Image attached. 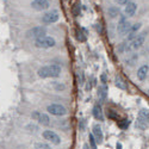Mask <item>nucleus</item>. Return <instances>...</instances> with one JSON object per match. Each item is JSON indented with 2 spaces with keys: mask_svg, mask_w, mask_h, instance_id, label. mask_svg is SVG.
Here are the masks:
<instances>
[{
  "mask_svg": "<svg viewBox=\"0 0 149 149\" xmlns=\"http://www.w3.org/2000/svg\"><path fill=\"white\" fill-rule=\"evenodd\" d=\"M62 73V68L60 65L57 63H52L48 66H43L37 70L38 77L42 79H47V78H58Z\"/></svg>",
  "mask_w": 149,
  "mask_h": 149,
  "instance_id": "1",
  "label": "nucleus"
},
{
  "mask_svg": "<svg viewBox=\"0 0 149 149\" xmlns=\"http://www.w3.org/2000/svg\"><path fill=\"white\" fill-rule=\"evenodd\" d=\"M55 45H56V41L54 37L50 36H44L38 40H35V47L40 49H49V48H54Z\"/></svg>",
  "mask_w": 149,
  "mask_h": 149,
  "instance_id": "2",
  "label": "nucleus"
},
{
  "mask_svg": "<svg viewBox=\"0 0 149 149\" xmlns=\"http://www.w3.org/2000/svg\"><path fill=\"white\" fill-rule=\"evenodd\" d=\"M146 32L136 36L132 41H130L129 44H125V52H130V50H137L140 49L143 44H144V40H146Z\"/></svg>",
  "mask_w": 149,
  "mask_h": 149,
  "instance_id": "3",
  "label": "nucleus"
},
{
  "mask_svg": "<svg viewBox=\"0 0 149 149\" xmlns=\"http://www.w3.org/2000/svg\"><path fill=\"white\" fill-rule=\"evenodd\" d=\"M47 36V28L45 26H35L30 30L26 31V37L28 38H33V40H38L41 37Z\"/></svg>",
  "mask_w": 149,
  "mask_h": 149,
  "instance_id": "4",
  "label": "nucleus"
},
{
  "mask_svg": "<svg viewBox=\"0 0 149 149\" xmlns=\"http://www.w3.org/2000/svg\"><path fill=\"white\" fill-rule=\"evenodd\" d=\"M148 120H149V113L148 110L143 109L140 111V113L137 116V120H136V127L140 130H146L148 128Z\"/></svg>",
  "mask_w": 149,
  "mask_h": 149,
  "instance_id": "5",
  "label": "nucleus"
},
{
  "mask_svg": "<svg viewBox=\"0 0 149 149\" xmlns=\"http://www.w3.org/2000/svg\"><path fill=\"white\" fill-rule=\"evenodd\" d=\"M42 136H43V139L45 141H48L49 143H52L54 146H60L61 142H62L61 137H60V136L54 130H44L42 132Z\"/></svg>",
  "mask_w": 149,
  "mask_h": 149,
  "instance_id": "6",
  "label": "nucleus"
},
{
  "mask_svg": "<svg viewBox=\"0 0 149 149\" xmlns=\"http://www.w3.org/2000/svg\"><path fill=\"white\" fill-rule=\"evenodd\" d=\"M47 111L49 113H52L53 116L56 117H62V116H66L67 115V109L61 105V104H50L47 106Z\"/></svg>",
  "mask_w": 149,
  "mask_h": 149,
  "instance_id": "7",
  "label": "nucleus"
},
{
  "mask_svg": "<svg viewBox=\"0 0 149 149\" xmlns=\"http://www.w3.org/2000/svg\"><path fill=\"white\" fill-rule=\"evenodd\" d=\"M31 118L33 120H37L43 127L50 125V117H49L47 113L40 112V111H33V112L31 113Z\"/></svg>",
  "mask_w": 149,
  "mask_h": 149,
  "instance_id": "8",
  "label": "nucleus"
},
{
  "mask_svg": "<svg viewBox=\"0 0 149 149\" xmlns=\"http://www.w3.org/2000/svg\"><path fill=\"white\" fill-rule=\"evenodd\" d=\"M130 28H131V24L128 22L127 17L122 16L118 22V25H117V32L119 35H127L130 31Z\"/></svg>",
  "mask_w": 149,
  "mask_h": 149,
  "instance_id": "9",
  "label": "nucleus"
},
{
  "mask_svg": "<svg viewBox=\"0 0 149 149\" xmlns=\"http://www.w3.org/2000/svg\"><path fill=\"white\" fill-rule=\"evenodd\" d=\"M60 18V15H58V11L56 10H52L47 12V13L42 17V22L44 24H53V23H56Z\"/></svg>",
  "mask_w": 149,
  "mask_h": 149,
  "instance_id": "10",
  "label": "nucleus"
},
{
  "mask_svg": "<svg viewBox=\"0 0 149 149\" xmlns=\"http://www.w3.org/2000/svg\"><path fill=\"white\" fill-rule=\"evenodd\" d=\"M31 7L36 11H45L50 7L49 0H33L31 3Z\"/></svg>",
  "mask_w": 149,
  "mask_h": 149,
  "instance_id": "11",
  "label": "nucleus"
},
{
  "mask_svg": "<svg viewBox=\"0 0 149 149\" xmlns=\"http://www.w3.org/2000/svg\"><path fill=\"white\" fill-rule=\"evenodd\" d=\"M92 135H93V137H94V140H95V142L97 143H103V141H104V134H103V129H102V127L99 125V124H94L93 125V132H92Z\"/></svg>",
  "mask_w": 149,
  "mask_h": 149,
  "instance_id": "12",
  "label": "nucleus"
},
{
  "mask_svg": "<svg viewBox=\"0 0 149 149\" xmlns=\"http://www.w3.org/2000/svg\"><path fill=\"white\" fill-rule=\"evenodd\" d=\"M107 92H109V88L106 84H103L98 87V98L100 99L102 102H105L106 100V97H107Z\"/></svg>",
  "mask_w": 149,
  "mask_h": 149,
  "instance_id": "13",
  "label": "nucleus"
},
{
  "mask_svg": "<svg viewBox=\"0 0 149 149\" xmlns=\"http://www.w3.org/2000/svg\"><path fill=\"white\" fill-rule=\"evenodd\" d=\"M136 10H137V5L132 1H129L125 6V10H124V13H125L128 17H132L136 13Z\"/></svg>",
  "mask_w": 149,
  "mask_h": 149,
  "instance_id": "14",
  "label": "nucleus"
},
{
  "mask_svg": "<svg viewBox=\"0 0 149 149\" xmlns=\"http://www.w3.org/2000/svg\"><path fill=\"white\" fill-rule=\"evenodd\" d=\"M148 70H149L148 65H143L142 67L139 68V70H137V78H139L141 81H144V80L147 79V77H148Z\"/></svg>",
  "mask_w": 149,
  "mask_h": 149,
  "instance_id": "15",
  "label": "nucleus"
},
{
  "mask_svg": "<svg viewBox=\"0 0 149 149\" xmlns=\"http://www.w3.org/2000/svg\"><path fill=\"white\" fill-rule=\"evenodd\" d=\"M93 116H94L95 119L100 120V122L104 120V115H103V110H102L100 105H98V104L94 105V107H93Z\"/></svg>",
  "mask_w": 149,
  "mask_h": 149,
  "instance_id": "16",
  "label": "nucleus"
},
{
  "mask_svg": "<svg viewBox=\"0 0 149 149\" xmlns=\"http://www.w3.org/2000/svg\"><path fill=\"white\" fill-rule=\"evenodd\" d=\"M115 84H116V86H117L119 90H123V91H127V90H128V84H127V81L124 80L123 78H120V77H116V78H115Z\"/></svg>",
  "mask_w": 149,
  "mask_h": 149,
  "instance_id": "17",
  "label": "nucleus"
},
{
  "mask_svg": "<svg viewBox=\"0 0 149 149\" xmlns=\"http://www.w3.org/2000/svg\"><path fill=\"white\" fill-rule=\"evenodd\" d=\"M107 13H109V16H110L111 18H116V17L119 16V8L116 7V6H111V7H109V10H107Z\"/></svg>",
  "mask_w": 149,
  "mask_h": 149,
  "instance_id": "18",
  "label": "nucleus"
},
{
  "mask_svg": "<svg viewBox=\"0 0 149 149\" xmlns=\"http://www.w3.org/2000/svg\"><path fill=\"white\" fill-rule=\"evenodd\" d=\"M137 60H139V55L137 54H132L127 61H125V63H127V66H130V67H132L136 62H137Z\"/></svg>",
  "mask_w": 149,
  "mask_h": 149,
  "instance_id": "19",
  "label": "nucleus"
},
{
  "mask_svg": "<svg viewBox=\"0 0 149 149\" xmlns=\"http://www.w3.org/2000/svg\"><path fill=\"white\" fill-rule=\"evenodd\" d=\"M129 125H130V120L129 119H122V120H119L118 122V127L122 129V130H127L128 128H129Z\"/></svg>",
  "mask_w": 149,
  "mask_h": 149,
  "instance_id": "20",
  "label": "nucleus"
},
{
  "mask_svg": "<svg viewBox=\"0 0 149 149\" xmlns=\"http://www.w3.org/2000/svg\"><path fill=\"white\" fill-rule=\"evenodd\" d=\"M53 87H54L57 92H61V91H65V90H66V85L62 84V82H58V81H54V82H53Z\"/></svg>",
  "mask_w": 149,
  "mask_h": 149,
  "instance_id": "21",
  "label": "nucleus"
},
{
  "mask_svg": "<svg viewBox=\"0 0 149 149\" xmlns=\"http://www.w3.org/2000/svg\"><path fill=\"white\" fill-rule=\"evenodd\" d=\"M35 149H52V147L48 143H44V142H36L35 143Z\"/></svg>",
  "mask_w": 149,
  "mask_h": 149,
  "instance_id": "22",
  "label": "nucleus"
},
{
  "mask_svg": "<svg viewBox=\"0 0 149 149\" xmlns=\"http://www.w3.org/2000/svg\"><path fill=\"white\" fill-rule=\"evenodd\" d=\"M141 25H142L141 23H136V24H134V25H131V28H130V31H129V32H131V33L136 35V33H137V31L141 29ZM129 32H128V33H129Z\"/></svg>",
  "mask_w": 149,
  "mask_h": 149,
  "instance_id": "23",
  "label": "nucleus"
},
{
  "mask_svg": "<svg viewBox=\"0 0 149 149\" xmlns=\"http://www.w3.org/2000/svg\"><path fill=\"white\" fill-rule=\"evenodd\" d=\"M88 140H90V148H92V149H97L98 148V143L95 142V140H94V137H93V135L92 134H90L88 135Z\"/></svg>",
  "mask_w": 149,
  "mask_h": 149,
  "instance_id": "24",
  "label": "nucleus"
},
{
  "mask_svg": "<svg viewBox=\"0 0 149 149\" xmlns=\"http://www.w3.org/2000/svg\"><path fill=\"white\" fill-rule=\"evenodd\" d=\"M26 129H30L29 132H33V134H36L37 131H38V127H36L35 124H32V123L28 124V125H26Z\"/></svg>",
  "mask_w": 149,
  "mask_h": 149,
  "instance_id": "25",
  "label": "nucleus"
},
{
  "mask_svg": "<svg viewBox=\"0 0 149 149\" xmlns=\"http://www.w3.org/2000/svg\"><path fill=\"white\" fill-rule=\"evenodd\" d=\"M107 116H109V118H111V119H117V118H118V115L115 113L112 110H110V111H109V112H107Z\"/></svg>",
  "mask_w": 149,
  "mask_h": 149,
  "instance_id": "26",
  "label": "nucleus"
},
{
  "mask_svg": "<svg viewBox=\"0 0 149 149\" xmlns=\"http://www.w3.org/2000/svg\"><path fill=\"white\" fill-rule=\"evenodd\" d=\"M77 38H78L80 42H85V41H86V37L82 36V33H81L80 31H77Z\"/></svg>",
  "mask_w": 149,
  "mask_h": 149,
  "instance_id": "27",
  "label": "nucleus"
},
{
  "mask_svg": "<svg viewBox=\"0 0 149 149\" xmlns=\"http://www.w3.org/2000/svg\"><path fill=\"white\" fill-rule=\"evenodd\" d=\"M73 13H74V16H79L80 15V6L79 5H75L73 7Z\"/></svg>",
  "mask_w": 149,
  "mask_h": 149,
  "instance_id": "28",
  "label": "nucleus"
},
{
  "mask_svg": "<svg viewBox=\"0 0 149 149\" xmlns=\"http://www.w3.org/2000/svg\"><path fill=\"white\" fill-rule=\"evenodd\" d=\"M79 84L80 85H84L85 84V75H84L82 72H80V74H79Z\"/></svg>",
  "mask_w": 149,
  "mask_h": 149,
  "instance_id": "29",
  "label": "nucleus"
},
{
  "mask_svg": "<svg viewBox=\"0 0 149 149\" xmlns=\"http://www.w3.org/2000/svg\"><path fill=\"white\" fill-rule=\"evenodd\" d=\"M85 119H80V122H79V128H80V130L81 131H84L85 130Z\"/></svg>",
  "mask_w": 149,
  "mask_h": 149,
  "instance_id": "30",
  "label": "nucleus"
},
{
  "mask_svg": "<svg viewBox=\"0 0 149 149\" xmlns=\"http://www.w3.org/2000/svg\"><path fill=\"white\" fill-rule=\"evenodd\" d=\"M95 28H97V30H98V32H99V33H103V28H102V24H97Z\"/></svg>",
  "mask_w": 149,
  "mask_h": 149,
  "instance_id": "31",
  "label": "nucleus"
},
{
  "mask_svg": "<svg viewBox=\"0 0 149 149\" xmlns=\"http://www.w3.org/2000/svg\"><path fill=\"white\" fill-rule=\"evenodd\" d=\"M130 0H118V4L119 5H127Z\"/></svg>",
  "mask_w": 149,
  "mask_h": 149,
  "instance_id": "32",
  "label": "nucleus"
},
{
  "mask_svg": "<svg viewBox=\"0 0 149 149\" xmlns=\"http://www.w3.org/2000/svg\"><path fill=\"white\" fill-rule=\"evenodd\" d=\"M82 149H91V148H90V146H88L87 143H85L84 147H82Z\"/></svg>",
  "mask_w": 149,
  "mask_h": 149,
  "instance_id": "33",
  "label": "nucleus"
},
{
  "mask_svg": "<svg viewBox=\"0 0 149 149\" xmlns=\"http://www.w3.org/2000/svg\"><path fill=\"white\" fill-rule=\"evenodd\" d=\"M116 148H117V149H123V148H122V144H120V143H117Z\"/></svg>",
  "mask_w": 149,
  "mask_h": 149,
  "instance_id": "34",
  "label": "nucleus"
}]
</instances>
